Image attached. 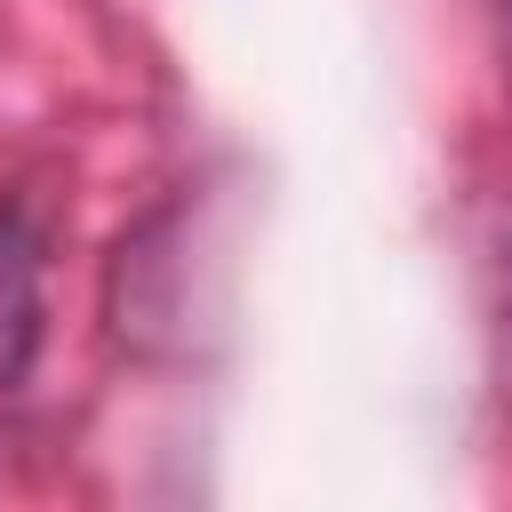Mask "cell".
I'll return each instance as SVG.
<instances>
[{"label":"cell","mask_w":512,"mask_h":512,"mask_svg":"<svg viewBox=\"0 0 512 512\" xmlns=\"http://www.w3.org/2000/svg\"><path fill=\"white\" fill-rule=\"evenodd\" d=\"M48 248L40 224L24 208H0V392H16L40 360V328H48Z\"/></svg>","instance_id":"obj_1"}]
</instances>
